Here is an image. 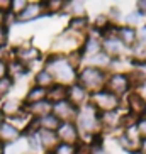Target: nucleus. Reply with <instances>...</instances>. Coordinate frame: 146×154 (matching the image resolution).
Masks as SVG:
<instances>
[{"mask_svg": "<svg viewBox=\"0 0 146 154\" xmlns=\"http://www.w3.org/2000/svg\"><path fill=\"white\" fill-rule=\"evenodd\" d=\"M65 56H66V61H68V63L71 64L77 71L80 69V66H82V63H83V59H85L80 49H75V51H71V53H68V54H65Z\"/></svg>", "mask_w": 146, "mask_h": 154, "instance_id": "473e14b6", "label": "nucleus"}, {"mask_svg": "<svg viewBox=\"0 0 146 154\" xmlns=\"http://www.w3.org/2000/svg\"><path fill=\"white\" fill-rule=\"evenodd\" d=\"M21 137H22V132L19 131V129H15L10 122L4 120V124L0 125V140L5 146H12L17 140H21Z\"/></svg>", "mask_w": 146, "mask_h": 154, "instance_id": "f3484780", "label": "nucleus"}, {"mask_svg": "<svg viewBox=\"0 0 146 154\" xmlns=\"http://www.w3.org/2000/svg\"><path fill=\"white\" fill-rule=\"evenodd\" d=\"M136 12L141 17H146V0H136Z\"/></svg>", "mask_w": 146, "mask_h": 154, "instance_id": "a19ab883", "label": "nucleus"}, {"mask_svg": "<svg viewBox=\"0 0 146 154\" xmlns=\"http://www.w3.org/2000/svg\"><path fill=\"white\" fill-rule=\"evenodd\" d=\"M63 2H68V0H63Z\"/></svg>", "mask_w": 146, "mask_h": 154, "instance_id": "8fccbe9b", "label": "nucleus"}, {"mask_svg": "<svg viewBox=\"0 0 146 154\" xmlns=\"http://www.w3.org/2000/svg\"><path fill=\"white\" fill-rule=\"evenodd\" d=\"M116 142H117V146L124 151V152H128V154H139V144L134 142V140H131L122 131L117 134Z\"/></svg>", "mask_w": 146, "mask_h": 154, "instance_id": "412c9836", "label": "nucleus"}, {"mask_svg": "<svg viewBox=\"0 0 146 154\" xmlns=\"http://www.w3.org/2000/svg\"><path fill=\"white\" fill-rule=\"evenodd\" d=\"M65 4L66 2H63V0H43L44 12L48 15H58L65 12Z\"/></svg>", "mask_w": 146, "mask_h": 154, "instance_id": "c756f323", "label": "nucleus"}, {"mask_svg": "<svg viewBox=\"0 0 146 154\" xmlns=\"http://www.w3.org/2000/svg\"><path fill=\"white\" fill-rule=\"evenodd\" d=\"M12 9V0H0V14H9Z\"/></svg>", "mask_w": 146, "mask_h": 154, "instance_id": "ea45409f", "label": "nucleus"}, {"mask_svg": "<svg viewBox=\"0 0 146 154\" xmlns=\"http://www.w3.org/2000/svg\"><path fill=\"white\" fill-rule=\"evenodd\" d=\"M5 147H7V146H5L2 140H0V154H5Z\"/></svg>", "mask_w": 146, "mask_h": 154, "instance_id": "a18cd8bd", "label": "nucleus"}, {"mask_svg": "<svg viewBox=\"0 0 146 154\" xmlns=\"http://www.w3.org/2000/svg\"><path fill=\"white\" fill-rule=\"evenodd\" d=\"M5 75H7V63L0 58V78L5 76Z\"/></svg>", "mask_w": 146, "mask_h": 154, "instance_id": "37998d69", "label": "nucleus"}, {"mask_svg": "<svg viewBox=\"0 0 146 154\" xmlns=\"http://www.w3.org/2000/svg\"><path fill=\"white\" fill-rule=\"evenodd\" d=\"M82 41L83 39H80V37L73 36V34L65 31L53 41L51 51H53V54H68V53H71L75 49H80Z\"/></svg>", "mask_w": 146, "mask_h": 154, "instance_id": "423d86ee", "label": "nucleus"}, {"mask_svg": "<svg viewBox=\"0 0 146 154\" xmlns=\"http://www.w3.org/2000/svg\"><path fill=\"white\" fill-rule=\"evenodd\" d=\"M136 127H138V132L143 139H146V117H139L136 122Z\"/></svg>", "mask_w": 146, "mask_h": 154, "instance_id": "4c0bfd02", "label": "nucleus"}, {"mask_svg": "<svg viewBox=\"0 0 146 154\" xmlns=\"http://www.w3.org/2000/svg\"><path fill=\"white\" fill-rule=\"evenodd\" d=\"M27 4H29V0H12V9H10V12L17 17V15L27 7Z\"/></svg>", "mask_w": 146, "mask_h": 154, "instance_id": "f704fd0d", "label": "nucleus"}, {"mask_svg": "<svg viewBox=\"0 0 146 154\" xmlns=\"http://www.w3.org/2000/svg\"><path fill=\"white\" fill-rule=\"evenodd\" d=\"M126 105H128V112L132 113L134 117H143V112H144V105H146V98L139 93V91L132 90L128 93V100H126Z\"/></svg>", "mask_w": 146, "mask_h": 154, "instance_id": "4468645a", "label": "nucleus"}, {"mask_svg": "<svg viewBox=\"0 0 146 154\" xmlns=\"http://www.w3.org/2000/svg\"><path fill=\"white\" fill-rule=\"evenodd\" d=\"M56 136H58L59 142H65V144L77 146L80 142V132H78L75 122H61L56 129Z\"/></svg>", "mask_w": 146, "mask_h": 154, "instance_id": "6e6552de", "label": "nucleus"}, {"mask_svg": "<svg viewBox=\"0 0 146 154\" xmlns=\"http://www.w3.org/2000/svg\"><path fill=\"white\" fill-rule=\"evenodd\" d=\"M43 15H46L43 0H34V2H29L27 7L15 17V20H19V22H22V24L24 22H32V20H36V19L43 17Z\"/></svg>", "mask_w": 146, "mask_h": 154, "instance_id": "9b49d317", "label": "nucleus"}, {"mask_svg": "<svg viewBox=\"0 0 146 154\" xmlns=\"http://www.w3.org/2000/svg\"><path fill=\"white\" fill-rule=\"evenodd\" d=\"M104 134H100V136H97L95 139L92 140V144H88L90 146V152L92 154H110L109 152V149L105 147V142H104Z\"/></svg>", "mask_w": 146, "mask_h": 154, "instance_id": "7c9ffc66", "label": "nucleus"}, {"mask_svg": "<svg viewBox=\"0 0 146 154\" xmlns=\"http://www.w3.org/2000/svg\"><path fill=\"white\" fill-rule=\"evenodd\" d=\"M105 90L114 93L116 97L122 98L131 91V83H129L128 73L126 71H112L107 73V80H105Z\"/></svg>", "mask_w": 146, "mask_h": 154, "instance_id": "20e7f679", "label": "nucleus"}, {"mask_svg": "<svg viewBox=\"0 0 146 154\" xmlns=\"http://www.w3.org/2000/svg\"><path fill=\"white\" fill-rule=\"evenodd\" d=\"M24 110L31 115L32 119H41L44 115L53 112V103L49 100H43V102H37V103H24Z\"/></svg>", "mask_w": 146, "mask_h": 154, "instance_id": "a211bd4d", "label": "nucleus"}, {"mask_svg": "<svg viewBox=\"0 0 146 154\" xmlns=\"http://www.w3.org/2000/svg\"><path fill=\"white\" fill-rule=\"evenodd\" d=\"M29 73V66L22 64L17 59H12V61H7V76H10L12 80H19V78L26 76Z\"/></svg>", "mask_w": 146, "mask_h": 154, "instance_id": "aec40b11", "label": "nucleus"}, {"mask_svg": "<svg viewBox=\"0 0 146 154\" xmlns=\"http://www.w3.org/2000/svg\"><path fill=\"white\" fill-rule=\"evenodd\" d=\"M4 120H5V119L2 117V115H0V125H2V124H4Z\"/></svg>", "mask_w": 146, "mask_h": 154, "instance_id": "49530a36", "label": "nucleus"}, {"mask_svg": "<svg viewBox=\"0 0 146 154\" xmlns=\"http://www.w3.org/2000/svg\"><path fill=\"white\" fill-rule=\"evenodd\" d=\"M53 154H75V146L59 142L55 149H53Z\"/></svg>", "mask_w": 146, "mask_h": 154, "instance_id": "72a5a7b5", "label": "nucleus"}, {"mask_svg": "<svg viewBox=\"0 0 146 154\" xmlns=\"http://www.w3.org/2000/svg\"><path fill=\"white\" fill-rule=\"evenodd\" d=\"M14 83H15V82H14L10 76H7V75L0 78V100H4L5 97L9 95L10 91H12V88H14Z\"/></svg>", "mask_w": 146, "mask_h": 154, "instance_id": "2f4dec72", "label": "nucleus"}, {"mask_svg": "<svg viewBox=\"0 0 146 154\" xmlns=\"http://www.w3.org/2000/svg\"><path fill=\"white\" fill-rule=\"evenodd\" d=\"M75 154H92L90 146L85 144V142H78V144L75 146Z\"/></svg>", "mask_w": 146, "mask_h": 154, "instance_id": "58836bf2", "label": "nucleus"}, {"mask_svg": "<svg viewBox=\"0 0 146 154\" xmlns=\"http://www.w3.org/2000/svg\"><path fill=\"white\" fill-rule=\"evenodd\" d=\"M7 42H9V27L0 24V49L7 46Z\"/></svg>", "mask_w": 146, "mask_h": 154, "instance_id": "e433bc0d", "label": "nucleus"}, {"mask_svg": "<svg viewBox=\"0 0 146 154\" xmlns=\"http://www.w3.org/2000/svg\"><path fill=\"white\" fill-rule=\"evenodd\" d=\"M78 109L75 105H71L68 100H63V102H58V103H53V115L58 119L59 122H75V117H77Z\"/></svg>", "mask_w": 146, "mask_h": 154, "instance_id": "9d476101", "label": "nucleus"}, {"mask_svg": "<svg viewBox=\"0 0 146 154\" xmlns=\"http://www.w3.org/2000/svg\"><path fill=\"white\" fill-rule=\"evenodd\" d=\"M66 100H68L71 105H75L77 109H80V107H83L85 103H88L90 93H88L80 83H73V85L68 86V97H66Z\"/></svg>", "mask_w": 146, "mask_h": 154, "instance_id": "ddd939ff", "label": "nucleus"}, {"mask_svg": "<svg viewBox=\"0 0 146 154\" xmlns=\"http://www.w3.org/2000/svg\"><path fill=\"white\" fill-rule=\"evenodd\" d=\"M88 102H90L100 113L102 112H110V110H117V109H121V105H122V102H121L119 97H116L114 93L107 91L105 88L95 91V93H90V100H88Z\"/></svg>", "mask_w": 146, "mask_h": 154, "instance_id": "39448f33", "label": "nucleus"}, {"mask_svg": "<svg viewBox=\"0 0 146 154\" xmlns=\"http://www.w3.org/2000/svg\"><path fill=\"white\" fill-rule=\"evenodd\" d=\"M65 12L70 17H82L87 15V7H85V0H68L65 4Z\"/></svg>", "mask_w": 146, "mask_h": 154, "instance_id": "5701e85b", "label": "nucleus"}, {"mask_svg": "<svg viewBox=\"0 0 146 154\" xmlns=\"http://www.w3.org/2000/svg\"><path fill=\"white\" fill-rule=\"evenodd\" d=\"M24 112V102L17 98H10V100H5L4 103L0 105V115L5 119V120H9V119H14L17 115Z\"/></svg>", "mask_w": 146, "mask_h": 154, "instance_id": "dca6fc26", "label": "nucleus"}, {"mask_svg": "<svg viewBox=\"0 0 146 154\" xmlns=\"http://www.w3.org/2000/svg\"><path fill=\"white\" fill-rule=\"evenodd\" d=\"M138 44L146 46V26L138 29Z\"/></svg>", "mask_w": 146, "mask_h": 154, "instance_id": "79ce46f5", "label": "nucleus"}, {"mask_svg": "<svg viewBox=\"0 0 146 154\" xmlns=\"http://www.w3.org/2000/svg\"><path fill=\"white\" fill-rule=\"evenodd\" d=\"M143 117H146V105H144V112H143Z\"/></svg>", "mask_w": 146, "mask_h": 154, "instance_id": "09e8293b", "label": "nucleus"}, {"mask_svg": "<svg viewBox=\"0 0 146 154\" xmlns=\"http://www.w3.org/2000/svg\"><path fill=\"white\" fill-rule=\"evenodd\" d=\"M121 110H122V109L110 110V112H102L100 113L102 134H105V132L122 131V115H124V112H121Z\"/></svg>", "mask_w": 146, "mask_h": 154, "instance_id": "0eeeda50", "label": "nucleus"}, {"mask_svg": "<svg viewBox=\"0 0 146 154\" xmlns=\"http://www.w3.org/2000/svg\"><path fill=\"white\" fill-rule=\"evenodd\" d=\"M37 137H39L43 151H53L59 144V139L55 131H43V129H39L37 131Z\"/></svg>", "mask_w": 146, "mask_h": 154, "instance_id": "6ab92c4d", "label": "nucleus"}, {"mask_svg": "<svg viewBox=\"0 0 146 154\" xmlns=\"http://www.w3.org/2000/svg\"><path fill=\"white\" fill-rule=\"evenodd\" d=\"M44 68L49 69V73L55 76L56 83H61V85H66V86L77 83L78 71L66 61V56L65 54H53L51 53L46 58Z\"/></svg>", "mask_w": 146, "mask_h": 154, "instance_id": "f03ea898", "label": "nucleus"}, {"mask_svg": "<svg viewBox=\"0 0 146 154\" xmlns=\"http://www.w3.org/2000/svg\"><path fill=\"white\" fill-rule=\"evenodd\" d=\"M75 125L80 132V142L92 144V140L102 134L100 112L88 102L78 109L77 117H75Z\"/></svg>", "mask_w": 146, "mask_h": 154, "instance_id": "f257e3e1", "label": "nucleus"}, {"mask_svg": "<svg viewBox=\"0 0 146 154\" xmlns=\"http://www.w3.org/2000/svg\"><path fill=\"white\" fill-rule=\"evenodd\" d=\"M105 80H107V71H104L100 68H95V66L87 64V66L78 69L77 83H80L88 93H95L99 90H104Z\"/></svg>", "mask_w": 146, "mask_h": 154, "instance_id": "7ed1b4c3", "label": "nucleus"}, {"mask_svg": "<svg viewBox=\"0 0 146 154\" xmlns=\"http://www.w3.org/2000/svg\"><path fill=\"white\" fill-rule=\"evenodd\" d=\"M126 73H128L129 83H131V90H132V88L138 90V88H141V86L146 85V71H144V69L134 66L131 71H126Z\"/></svg>", "mask_w": 146, "mask_h": 154, "instance_id": "393cba45", "label": "nucleus"}, {"mask_svg": "<svg viewBox=\"0 0 146 154\" xmlns=\"http://www.w3.org/2000/svg\"><path fill=\"white\" fill-rule=\"evenodd\" d=\"M88 61H90V66L100 68V69H104V71L110 69V64H112V58H110V56H107L104 51H102V53H99V54H95L94 58H90Z\"/></svg>", "mask_w": 146, "mask_h": 154, "instance_id": "cd10ccee", "label": "nucleus"}, {"mask_svg": "<svg viewBox=\"0 0 146 154\" xmlns=\"http://www.w3.org/2000/svg\"><path fill=\"white\" fill-rule=\"evenodd\" d=\"M43 100H48V90L41 88V86L32 85L31 88L26 93V98H24V103H37V102H43Z\"/></svg>", "mask_w": 146, "mask_h": 154, "instance_id": "b1692460", "label": "nucleus"}, {"mask_svg": "<svg viewBox=\"0 0 146 154\" xmlns=\"http://www.w3.org/2000/svg\"><path fill=\"white\" fill-rule=\"evenodd\" d=\"M55 83H56L55 82V76L49 73V69H46V68H41L39 71L36 73V76H34V85L41 86V88H44V90L51 88Z\"/></svg>", "mask_w": 146, "mask_h": 154, "instance_id": "a878e982", "label": "nucleus"}, {"mask_svg": "<svg viewBox=\"0 0 146 154\" xmlns=\"http://www.w3.org/2000/svg\"><path fill=\"white\" fill-rule=\"evenodd\" d=\"M66 32L80 37V39H85V36L90 32V19H88L87 15H82V17H70L68 26H66Z\"/></svg>", "mask_w": 146, "mask_h": 154, "instance_id": "f8f14e48", "label": "nucleus"}, {"mask_svg": "<svg viewBox=\"0 0 146 154\" xmlns=\"http://www.w3.org/2000/svg\"><path fill=\"white\" fill-rule=\"evenodd\" d=\"M116 36L119 37V41L122 42L128 49H132L134 46L138 44V29L131 27V26H117V31H116Z\"/></svg>", "mask_w": 146, "mask_h": 154, "instance_id": "2eb2a0df", "label": "nucleus"}, {"mask_svg": "<svg viewBox=\"0 0 146 154\" xmlns=\"http://www.w3.org/2000/svg\"><path fill=\"white\" fill-rule=\"evenodd\" d=\"M139 154H146V139H141V144H139Z\"/></svg>", "mask_w": 146, "mask_h": 154, "instance_id": "c03bdc74", "label": "nucleus"}, {"mask_svg": "<svg viewBox=\"0 0 146 154\" xmlns=\"http://www.w3.org/2000/svg\"><path fill=\"white\" fill-rule=\"evenodd\" d=\"M37 120V125H39V129H43V131H55L59 127V120L53 115V113H48V115H44V117L41 119H36Z\"/></svg>", "mask_w": 146, "mask_h": 154, "instance_id": "c85d7f7f", "label": "nucleus"}, {"mask_svg": "<svg viewBox=\"0 0 146 154\" xmlns=\"http://www.w3.org/2000/svg\"><path fill=\"white\" fill-rule=\"evenodd\" d=\"M139 20H141V15L138 14L136 10H132L126 15V26H131V27H138L139 26Z\"/></svg>", "mask_w": 146, "mask_h": 154, "instance_id": "c9c22d12", "label": "nucleus"}, {"mask_svg": "<svg viewBox=\"0 0 146 154\" xmlns=\"http://www.w3.org/2000/svg\"><path fill=\"white\" fill-rule=\"evenodd\" d=\"M90 26H92L94 31L99 32V34L102 36V32L107 31V29L112 26V22H110V19H109V15H107V14H97L95 17H94V20L90 22Z\"/></svg>", "mask_w": 146, "mask_h": 154, "instance_id": "bb28decb", "label": "nucleus"}, {"mask_svg": "<svg viewBox=\"0 0 146 154\" xmlns=\"http://www.w3.org/2000/svg\"><path fill=\"white\" fill-rule=\"evenodd\" d=\"M14 56H15L17 61H21L22 64L29 66L31 63H34V61H37V59H41L43 53H41L39 48H36V46L22 44V46H19V48L14 49Z\"/></svg>", "mask_w": 146, "mask_h": 154, "instance_id": "1a4fd4ad", "label": "nucleus"}, {"mask_svg": "<svg viewBox=\"0 0 146 154\" xmlns=\"http://www.w3.org/2000/svg\"><path fill=\"white\" fill-rule=\"evenodd\" d=\"M43 154H53V151H44Z\"/></svg>", "mask_w": 146, "mask_h": 154, "instance_id": "de8ad7c7", "label": "nucleus"}, {"mask_svg": "<svg viewBox=\"0 0 146 154\" xmlns=\"http://www.w3.org/2000/svg\"><path fill=\"white\" fill-rule=\"evenodd\" d=\"M68 97V86L61 85V83H55V85L48 88V100L51 103H58V102H63Z\"/></svg>", "mask_w": 146, "mask_h": 154, "instance_id": "4be33fe9", "label": "nucleus"}]
</instances>
